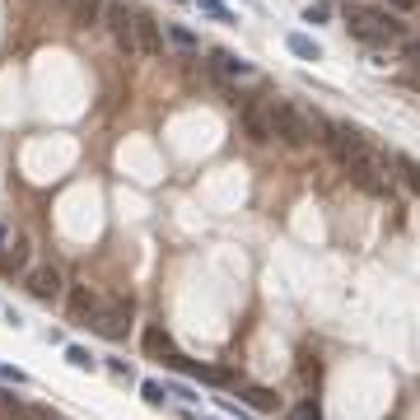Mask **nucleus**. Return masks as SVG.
<instances>
[{"mask_svg":"<svg viewBox=\"0 0 420 420\" xmlns=\"http://www.w3.org/2000/svg\"><path fill=\"white\" fill-rule=\"evenodd\" d=\"M346 28H350V38H360V43H369V47H383V43H392V38H407L397 19H387L383 10H369V5H346Z\"/></svg>","mask_w":420,"mask_h":420,"instance_id":"nucleus-1","label":"nucleus"},{"mask_svg":"<svg viewBox=\"0 0 420 420\" xmlns=\"http://www.w3.org/2000/svg\"><path fill=\"white\" fill-rule=\"evenodd\" d=\"M266 122H271V136H280L289 150H309V145H313V126L304 122V112L289 108V103L266 108Z\"/></svg>","mask_w":420,"mask_h":420,"instance_id":"nucleus-2","label":"nucleus"},{"mask_svg":"<svg viewBox=\"0 0 420 420\" xmlns=\"http://www.w3.org/2000/svg\"><path fill=\"white\" fill-rule=\"evenodd\" d=\"M346 164V173H350V182L360 192H369V197H387V168L378 164L369 150H360V155H350V159H341Z\"/></svg>","mask_w":420,"mask_h":420,"instance_id":"nucleus-3","label":"nucleus"},{"mask_svg":"<svg viewBox=\"0 0 420 420\" xmlns=\"http://www.w3.org/2000/svg\"><path fill=\"white\" fill-rule=\"evenodd\" d=\"M131 299H112V304H99V313H94V332L103 336V341H126V332H131Z\"/></svg>","mask_w":420,"mask_h":420,"instance_id":"nucleus-4","label":"nucleus"},{"mask_svg":"<svg viewBox=\"0 0 420 420\" xmlns=\"http://www.w3.org/2000/svg\"><path fill=\"white\" fill-rule=\"evenodd\" d=\"M103 19H108V33L117 43V52H136V10H126L122 0H108Z\"/></svg>","mask_w":420,"mask_h":420,"instance_id":"nucleus-5","label":"nucleus"},{"mask_svg":"<svg viewBox=\"0 0 420 420\" xmlns=\"http://www.w3.org/2000/svg\"><path fill=\"white\" fill-rule=\"evenodd\" d=\"M28 294L33 299H43V304H52V299H61L66 294V280H61V271H56L52 262H43V266H28Z\"/></svg>","mask_w":420,"mask_h":420,"instance_id":"nucleus-6","label":"nucleus"},{"mask_svg":"<svg viewBox=\"0 0 420 420\" xmlns=\"http://www.w3.org/2000/svg\"><path fill=\"white\" fill-rule=\"evenodd\" d=\"M322 136H327V145L336 150V159H350L365 150V140H360V131H350L346 122H322Z\"/></svg>","mask_w":420,"mask_h":420,"instance_id":"nucleus-7","label":"nucleus"},{"mask_svg":"<svg viewBox=\"0 0 420 420\" xmlns=\"http://www.w3.org/2000/svg\"><path fill=\"white\" fill-rule=\"evenodd\" d=\"M99 304H103V299L94 294L89 285H75V289L66 294V313H70V322H94V313H99Z\"/></svg>","mask_w":420,"mask_h":420,"instance_id":"nucleus-8","label":"nucleus"},{"mask_svg":"<svg viewBox=\"0 0 420 420\" xmlns=\"http://www.w3.org/2000/svg\"><path fill=\"white\" fill-rule=\"evenodd\" d=\"M164 47V33H159V23L150 19L145 10H136V52H159Z\"/></svg>","mask_w":420,"mask_h":420,"instance_id":"nucleus-9","label":"nucleus"},{"mask_svg":"<svg viewBox=\"0 0 420 420\" xmlns=\"http://www.w3.org/2000/svg\"><path fill=\"white\" fill-rule=\"evenodd\" d=\"M238 397H243L248 407H257V411H280L276 387H257V383H243V387H238Z\"/></svg>","mask_w":420,"mask_h":420,"instance_id":"nucleus-10","label":"nucleus"},{"mask_svg":"<svg viewBox=\"0 0 420 420\" xmlns=\"http://www.w3.org/2000/svg\"><path fill=\"white\" fill-rule=\"evenodd\" d=\"M210 66L220 70V75H238V79L253 75V66H248V61H238L233 52H224V47H215V52H210Z\"/></svg>","mask_w":420,"mask_h":420,"instance_id":"nucleus-11","label":"nucleus"},{"mask_svg":"<svg viewBox=\"0 0 420 420\" xmlns=\"http://www.w3.org/2000/svg\"><path fill=\"white\" fill-rule=\"evenodd\" d=\"M243 131L253 136V140H271V122H266V108L248 103V108H243Z\"/></svg>","mask_w":420,"mask_h":420,"instance_id":"nucleus-12","label":"nucleus"},{"mask_svg":"<svg viewBox=\"0 0 420 420\" xmlns=\"http://www.w3.org/2000/svg\"><path fill=\"white\" fill-rule=\"evenodd\" d=\"M145 355H150V360H168V355H173V336H168L164 327H150V332H145Z\"/></svg>","mask_w":420,"mask_h":420,"instance_id":"nucleus-13","label":"nucleus"},{"mask_svg":"<svg viewBox=\"0 0 420 420\" xmlns=\"http://www.w3.org/2000/svg\"><path fill=\"white\" fill-rule=\"evenodd\" d=\"M0 420H33V407H23L14 392L0 387Z\"/></svg>","mask_w":420,"mask_h":420,"instance_id":"nucleus-14","label":"nucleus"},{"mask_svg":"<svg viewBox=\"0 0 420 420\" xmlns=\"http://www.w3.org/2000/svg\"><path fill=\"white\" fill-rule=\"evenodd\" d=\"M285 43H289V52H294L299 61H318V56H322V47L313 43V38H304V33H289Z\"/></svg>","mask_w":420,"mask_h":420,"instance_id":"nucleus-15","label":"nucleus"},{"mask_svg":"<svg viewBox=\"0 0 420 420\" xmlns=\"http://www.w3.org/2000/svg\"><path fill=\"white\" fill-rule=\"evenodd\" d=\"M397 173H402V182H407V192H416L420 197V164L411 155H397Z\"/></svg>","mask_w":420,"mask_h":420,"instance_id":"nucleus-16","label":"nucleus"},{"mask_svg":"<svg viewBox=\"0 0 420 420\" xmlns=\"http://www.w3.org/2000/svg\"><path fill=\"white\" fill-rule=\"evenodd\" d=\"M168 43H173L177 52H197V33H192V28H182V23H173V28H168Z\"/></svg>","mask_w":420,"mask_h":420,"instance_id":"nucleus-17","label":"nucleus"},{"mask_svg":"<svg viewBox=\"0 0 420 420\" xmlns=\"http://www.w3.org/2000/svg\"><path fill=\"white\" fill-rule=\"evenodd\" d=\"M70 5H75V14H79L84 23H94V19L103 14V0H70Z\"/></svg>","mask_w":420,"mask_h":420,"instance_id":"nucleus-18","label":"nucleus"},{"mask_svg":"<svg viewBox=\"0 0 420 420\" xmlns=\"http://www.w3.org/2000/svg\"><path fill=\"white\" fill-rule=\"evenodd\" d=\"M192 5H201V10H206V14H215V19H220V23H233V14L224 10L220 0H192Z\"/></svg>","mask_w":420,"mask_h":420,"instance_id":"nucleus-19","label":"nucleus"},{"mask_svg":"<svg viewBox=\"0 0 420 420\" xmlns=\"http://www.w3.org/2000/svg\"><path fill=\"white\" fill-rule=\"evenodd\" d=\"M66 360H70L75 369H94V355H89L84 346H70V350H66Z\"/></svg>","mask_w":420,"mask_h":420,"instance_id":"nucleus-20","label":"nucleus"},{"mask_svg":"<svg viewBox=\"0 0 420 420\" xmlns=\"http://www.w3.org/2000/svg\"><path fill=\"white\" fill-rule=\"evenodd\" d=\"M289 420H322V411H318V402H299V407L289 411Z\"/></svg>","mask_w":420,"mask_h":420,"instance_id":"nucleus-21","label":"nucleus"},{"mask_svg":"<svg viewBox=\"0 0 420 420\" xmlns=\"http://www.w3.org/2000/svg\"><path fill=\"white\" fill-rule=\"evenodd\" d=\"M402 56H407L411 66L420 70V38H407V43H402Z\"/></svg>","mask_w":420,"mask_h":420,"instance_id":"nucleus-22","label":"nucleus"},{"mask_svg":"<svg viewBox=\"0 0 420 420\" xmlns=\"http://www.w3.org/2000/svg\"><path fill=\"white\" fill-rule=\"evenodd\" d=\"M140 392H145V402H150V407H159V402H164V387H159V383H145Z\"/></svg>","mask_w":420,"mask_h":420,"instance_id":"nucleus-23","label":"nucleus"},{"mask_svg":"<svg viewBox=\"0 0 420 420\" xmlns=\"http://www.w3.org/2000/svg\"><path fill=\"white\" fill-rule=\"evenodd\" d=\"M0 378H5V383H23L28 374H23V369H14V365H0Z\"/></svg>","mask_w":420,"mask_h":420,"instance_id":"nucleus-24","label":"nucleus"},{"mask_svg":"<svg viewBox=\"0 0 420 420\" xmlns=\"http://www.w3.org/2000/svg\"><path fill=\"white\" fill-rule=\"evenodd\" d=\"M304 19H309V23H327V5H309V10H304Z\"/></svg>","mask_w":420,"mask_h":420,"instance_id":"nucleus-25","label":"nucleus"},{"mask_svg":"<svg viewBox=\"0 0 420 420\" xmlns=\"http://www.w3.org/2000/svg\"><path fill=\"white\" fill-rule=\"evenodd\" d=\"M387 5H392V10H402V14H411L420 5V0H387Z\"/></svg>","mask_w":420,"mask_h":420,"instance_id":"nucleus-26","label":"nucleus"},{"mask_svg":"<svg viewBox=\"0 0 420 420\" xmlns=\"http://www.w3.org/2000/svg\"><path fill=\"white\" fill-rule=\"evenodd\" d=\"M0 243H10V224L0 220Z\"/></svg>","mask_w":420,"mask_h":420,"instance_id":"nucleus-27","label":"nucleus"}]
</instances>
